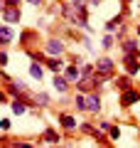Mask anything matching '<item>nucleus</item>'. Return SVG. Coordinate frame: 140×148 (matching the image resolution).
Listing matches in <instances>:
<instances>
[{"label":"nucleus","instance_id":"obj_21","mask_svg":"<svg viewBox=\"0 0 140 148\" xmlns=\"http://www.w3.org/2000/svg\"><path fill=\"white\" fill-rule=\"evenodd\" d=\"M111 121H99V131H111Z\"/></svg>","mask_w":140,"mask_h":148},{"label":"nucleus","instance_id":"obj_26","mask_svg":"<svg viewBox=\"0 0 140 148\" xmlns=\"http://www.w3.org/2000/svg\"><path fill=\"white\" fill-rule=\"evenodd\" d=\"M99 3H103V0H88V5H99Z\"/></svg>","mask_w":140,"mask_h":148},{"label":"nucleus","instance_id":"obj_25","mask_svg":"<svg viewBox=\"0 0 140 148\" xmlns=\"http://www.w3.org/2000/svg\"><path fill=\"white\" fill-rule=\"evenodd\" d=\"M27 3H30V5H35V8H37V5H42V0H27Z\"/></svg>","mask_w":140,"mask_h":148},{"label":"nucleus","instance_id":"obj_6","mask_svg":"<svg viewBox=\"0 0 140 148\" xmlns=\"http://www.w3.org/2000/svg\"><path fill=\"white\" fill-rule=\"evenodd\" d=\"M64 77H67L71 84H76V82L84 77V74H81V67H79V64H67V67H64Z\"/></svg>","mask_w":140,"mask_h":148},{"label":"nucleus","instance_id":"obj_14","mask_svg":"<svg viewBox=\"0 0 140 148\" xmlns=\"http://www.w3.org/2000/svg\"><path fill=\"white\" fill-rule=\"evenodd\" d=\"M120 22H123V15H116V17H111V20L106 22V27H103V30L108 32V35H113V32L118 30V25H120Z\"/></svg>","mask_w":140,"mask_h":148},{"label":"nucleus","instance_id":"obj_12","mask_svg":"<svg viewBox=\"0 0 140 148\" xmlns=\"http://www.w3.org/2000/svg\"><path fill=\"white\" fill-rule=\"evenodd\" d=\"M59 123H62V128H67V131H74V128L79 126L71 114H62V116H59Z\"/></svg>","mask_w":140,"mask_h":148},{"label":"nucleus","instance_id":"obj_7","mask_svg":"<svg viewBox=\"0 0 140 148\" xmlns=\"http://www.w3.org/2000/svg\"><path fill=\"white\" fill-rule=\"evenodd\" d=\"M69 84H71V82H69L67 77H64V74H54V79H52V86L59 91V94H67V91H69Z\"/></svg>","mask_w":140,"mask_h":148},{"label":"nucleus","instance_id":"obj_11","mask_svg":"<svg viewBox=\"0 0 140 148\" xmlns=\"http://www.w3.org/2000/svg\"><path fill=\"white\" fill-rule=\"evenodd\" d=\"M123 54H138L140 57V47H138V40H123Z\"/></svg>","mask_w":140,"mask_h":148},{"label":"nucleus","instance_id":"obj_1","mask_svg":"<svg viewBox=\"0 0 140 148\" xmlns=\"http://www.w3.org/2000/svg\"><path fill=\"white\" fill-rule=\"evenodd\" d=\"M93 64H96V77H99V79L111 82L116 77V62L111 57H99Z\"/></svg>","mask_w":140,"mask_h":148},{"label":"nucleus","instance_id":"obj_22","mask_svg":"<svg viewBox=\"0 0 140 148\" xmlns=\"http://www.w3.org/2000/svg\"><path fill=\"white\" fill-rule=\"evenodd\" d=\"M7 64V52H5V47H3V52H0V67H5Z\"/></svg>","mask_w":140,"mask_h":148},{"label":"nucleus","instance_id":"obj_20","mask_svg":"<svg viewBox=\"0 0 140 148\" xmlns=\"http://www.w3.org/2000/svg\"><path fill=\"white\" fill-rule=\"evenodd\" d=\"M108 136L113 138V141H118V138H120V128H118V126H113V128L108 131Z\"/></svg>","mask_w":140,"mask_h":148},{"label":"nucleus","instance_id":"obj_15","mask_svg":"<svg viewBox=\"0 0 140 148\" xmlns=\"http://www.w3.org/2000/svg\"><path fill=\"white\" fill-rule=\"evenodd\" d=\"M35 104L39 106V109H47V106L52 104V99H49V94H44V91H37L35 94Z\"/></svg>","mask_w":140,"mask_h":148},{"label":"nucleus","instance_id":"obj_3","mask_svg":"<svg viewBox=\"0 0 140 148\" xmlns=\"http://www.w3.org/2000/svg\"><path fill=\"white\" fill-rule=\"evenodd\" d=\"M0 12H3V22H7V25H17V22L22 20V12H20V8H15V5L0 8Z\"/></svg>","mask_w":140,"mask_h":148},{"label":"nucleus","instance_id":"obj_18","mask_svg":"<svg viewBox=\"0 0 140 148\" xmlns=\"http://www.w3.org/2000/svg\"><path fill=\"white\" fill-rule=\"evenodd\" d=\"M44 141H49V143H59V133L54 131V128H47V131H44Z\"/></svg>","mask_w":140,"mask_h":148},{"label":"nucleus","instance_id":"obj_13","mask_svg":"<svg viewBox=\"0 0 140 148\" xmlns=\"http://www.w3.org/2000/svg\"><path fill=\"white\" fill-rule=\"evenodd\" d=\"M74 106H76L79 114H84V111H88V96H84L81 91L76 94V99H74Z\"/></svg>","mask_w":140,"mask_h":148},{"label":"nucleus","instance_id":"obj_2","mask_svg":"<svg viewBox=\"0 0 140 148\" xmlns=\"http://www.w3.org/2000/svg\"><path fill=\"white\" fill-rule=\"evenodd\" d=\"M64 52H67V45H64L59 37H52V40L44 42V54L47 57H62Z\"/></svg>","mask_w":140,"mask_h":148},{"label":"nucleus","instance_id":"obj_19","mask_svg":"<svg viewBox=\"0 0 140 148\" xmlns=\"http://www.w3.org/2000/svg\"><path fill=\"white\" fill-rule=\"evenodd\" d=\"M101 47H103V49H111V47H113V35H108V32H106V37H103V42H101Z\"/></svg>","mask_w":140,"mask_h":148},{"label":"nucleus","instance_id":"obj_9","mask_svg":"<svg viewBox=\"0 0 140 148\" xmlns=\"http://www.w3.org/2000/svg\"><path fill=\"white\" fill-rule=\"evenodd\" d=\"M12 37H15L12 27L7 25V22H3V25H0V42H3V47H5V45H10V40H12Z\"/></svg>","mask_w":140,"mask_h":148},{"label":"nucleus","instance_id":"obj_23","mask_svg":"<svg viewBox=\"0 0 140 148\" xmlns=\"http://www.w3.org/2000/svg\"><path fill=\"white\" fill-rule=\"evenodd\" d=\"M15 148H32V143H30V141H17Z\"/></svg>","mask_w":140,"mask_h":148},{"label":"nucleus","instance_id":"obj_10","mask_svg":"<svg viewBox=\"0 0 140 148\" xmlns=\"http://www.w3.org/2000/svg\"><path fill=\"white\" fill-rule=\"evenodd\" d=\"M101 109H103V106H101V96L96 94V91H88V111H91V114H99Z\"/></svg>","mask_w":140,"mask_h":148},{"label":"nucleus","instance_id":"obj_16","mask_svg":"<svg viewBox=\"0 0 140 148\" xmlns=\"http://www.w3.org/2000/svg\"><path fill=\"white\" fill-rule=\"evenodd\" d=\"M30 77H32V79H37V82H42V77H44V69L37 64V59L30 64Z\"/></svg>","mask_w":140,"mask_h":148},{"label":"nucleus","instance_id":"obj_4","mask_svg":"<svg viewBox=\"0 0 140 148\" xmlns=\"http://www.w3.org/2000/svg\"><path fill=\"white\" fill-rule=\"evenodd\" d=\"M123 67H125V72L133 77V74H138L140 72V57L138 54H123Z\"/></svg>","mask_w":140,"mask_h":148},{"label":"nucleus","instance_id":"obj_8","mask_svg":"<svg viewBox=\"0 0 140 148\" xmlns=\"http://www.w3.org/2000/svg\"><path fill=\"white\" fill-rule=\"evenodd\" d=\"M44 64H47V69H49V72H54V74H59L64 67H67V64L62 62V57H47Z\"/></svg>","mask_w":140,"mask_h":148},{"label":"nucleus","instance_id":"obj_5","mask_svg":"<svg viewBox=\"0 0 140 148\" xmlns=\"http://www.w3.org/2000/svg\"><path fill=\"white\" fill-rule=\"evenodd\" d=\"M140 101V91H135V89H128V91H123L120 94V106H133V104H138Z\"/></svg>","mask_w":140,"mask_h":148},{"label":"nucleus","instance_id":"obj_17","mask_svg":"<svg viewBox=\"0 0 140 148\" xmlns=\"http://www.w3.org/2000/svg\"><path fill=\"white\" fill-rule=\"evenodd\" d=\"M116 86H118L120 91L133 89V84H130V74H125V77H118V79H116Z\"/></svg>","mask_w":140,"mask_h":148},{"label":"nucleus","instance_id":"obj_24","mask_svg":"<svg viewBox=\"0 0 140 148\" xmlns=\"http://www.w3.org/2000/svg\"><path fill=\"white\" fill-rule=\"evenodd\" d=\"M0 126H3V131H10V119H3V121H0Z\"/></svg>","mask_w":140,"mask_h":148}]
</instances>
